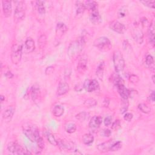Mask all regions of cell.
<instances>
[{"label":"cell","mask_w":155,"mask_h":155,"mask_svg":"<svg viewBox=\"0 0 155 155\" xmlns=\"http://www.w3.org/2000/svg\"><path fill=\"white\" fill-rule=\"evenodd\" d=\"M36 6L38 13L41 15H44L46 13V8L44 2L42 1H36Z\"/></svg>","instance_id":"obj_28"},{"label":"cell","mask_w":155,"mask_h":155,"mask_svg":"<svg viewBox=\"0 0 155 155\" xmlns=\"http://www.w3.org/2000/svg\"><path fill=\"white\" fill-rule=\"evenodd\" d=\"M127 14V9L125 7H122L118 12V16L119 18H122L125 17Z\"/></svg>","instance_id":"obj_38"},{"label":"cell","mask_w":155,"mask_h":155,"mask_svg":"<svg viewBox=\"0 0 155 155\" xmlns=\"http://www.w3.org/2000/svg\"><path fill=\"white\" fill-rule=\"evenodd\" d=\"M90 20L94 25L100 24L102 22V18L98 11V8L90 11Z\"/></svg>","instance_id":"obj_11"},{"label":"cell","mask_w":155,"mask_h":155,"mask_svg":"<svg viewBox=\"0 0 155 155\" xmlns=\"http://www.w3.org/2000/svg\"><path fill=\"white\" fill-rule=\"evenodd\" d=\"M65 130L68 133H73L76 130V126L73 123H68L65 125Z\"/></svg>","instance_id":"obj_34"},{"label":"cell","mask_w":155,"mask_h":155,"mask_svg":"<svg viewBox=\"0 0 155 155\" xmlns=\"http://www.w3.org/2000/svg\"><path fill=\"white\" fill-rule=\"evenodd\" d=\"M87 69V57L85 55L82 56L78 63L77 70L80 73L84 74Z\"/></svg>","instance_id":"obj_10"},{"label":"cell","mask_w":155,"mask_h":155,"mask_svg":"<svg viewBox=\"0 0 155 155\" xmlns=\"http://www.w3.org/2000/svg\"><path fill=\"white\" fill-rule=\"evenodd\" d=\"M113 82L116 87L124 84V80L119 75H115L113 77Z\"/></svg>","instance_id":"obj_33"},{"label":"cell","mask_w":155,"mask_h":155,"mask_svg":"<svg viewBox=\"0 0 155 155\" xmlns=\"http://www.w3.org/2000/svg\"><path fill=\"white\" fill-rule=\"evenodd\" d=\"M105 64L104 62H102L100 63L99 66L97 68V70L96 72V74L98 78L100 80H102L103 76H104V70Z\"/></svg>","instance_id":"obj_27"},{"label":"cell","mask_w":155,"mask_h":155,"mask_svg":"<svg viewBox=\"0 0 155 155\" xmlns=\"http://www.w3.org/2000/svg\"><path fill=\"white\" fill-rule=\"evenodd\" d=\"M138 108L142 111V112L144 113H149L151 112V108L149 107L147 104H144V103H142V104H140L138 105Z\"/></svg>","instance_id":"obj_35"},{"label":"cell","mask_w":155,"mask_h":155,"mask_svg":"<svg viewBox=\"0 0 155 155\" xmlns=\"http://www.w3.org/2000/svg\"><path fill=\"white\" fill-rule=\"evenodd\" d=\"M113 142H114L112 140H109L107 142L100 144L98 145V149L102 153H106L108 151H110V147Z\"/></svg>","instance_id":"obj_20"},{"label":"cell","mask_w":155,"mask_h":155,"mask_svg":"<svg viewBox=\"0 0 155 155\" xmlns=\"http://www.w3.org/2000/svg\"><path fill=\"white\" fill-rule=\"evenodd\" d=\"M128 106V101H127V100H125V102H124L123 103V106L121 107V108H120V113H123V114L125 113L126 111H127Z\"/></svg>","instance_id":"obj_44"},{"label":"cell","mask_w":155,"mask_h":155,"mask_svg":"<svg viewBox=\"0 0 155 155\" xmlns=\"http://www.w3.org/2000/svg\"><path fill=\"white\" fill-rule=\"evenodd\" d=\"M120 122L119 119H117L112 124L111 128H112L113 130H118L120 128Z\"/></svg>","instance_id":"obj_43"},{"label":"cell","mask_w":155,"mask_h":155,"mask_svg":"<svg viewBox=\"0 0 155 155\" xmlns=\"http://www.w3.org/2000/svg\"><path fill=\"white\" fill-rule=\"evenodd\" d=\"M25 51L26 53H31L34 51L35 49V42L31 38H29L26 39L24 44Z\"/></svg>","instance_id":"obj_19"},{"label":"cell","mask_w":155,"mask_h":155,"mask_svg":"<svg viewBox=\"0 0 155 155\" xmlns=\"http://www.w3.org/2000/svg\"><path fill=\"white\" fill-rule=\"evenodd\" d=\"M141 3H142L145 6H147L150 8H154L155 1H141Z\"/></svg>","instance_id":"obj_42"},{"label":"cell","mask_w":155,"mask_h":155,"mask_svg":"<svg viewBox=\"0 0 155 155\" xmlns=\"http://www.w3.org/2000/svg\"><path fill=\"white\" fill-rule=\"evenodd\" d=\"M122 147V142L120 141H117L116 142H113L111 145L110 149V151H116L119 150Z\"/></svg>","instance_id":"obj_36"},{"label":"cell","mask_w":155,"mask_h":155,"mask_svg":"<svg viewBox=\"0 0 155 155\" xmlns=\"http://www.w3.org/2000/svg\"><path fill=\"white\" fill-rule=\"evenodd\" d=\"M110 27L111 30L120 34H123L126 31V27L125 25L118 21H113L111 22L110 24Z\"/></svg>","instance_id":"obj_9"},{"label":"cell","mask_w":155,"mask_h":155,"mask_svg":"<svg viewBox=\"0 0 155 155\" xmlns=\"http://www.w3.org/2000/svg\"><path fill=\"white\" fill-rule=\"evenodd\" d=\"M114 67L116 72H122L125 67V61L123 54L119 50L114 51L113 55Z\"/></svg>","instance_id":"obj_3"},{"label":"cell","mask_w":155,"mask_h":155,"mask_svg":"<svg viewBox=\"0 0 155 155\" xmlns=\"http://www.w3.org/2000/svg\"><path fill=\"white\" fill-rule=\"evenodd\" d=\"M133 114L132 113H127L125 114L124 116V118L125 120H127V121H130V120L132 119L133 118Z\"/></svg>","instance_id":"obj_48"},{"label":"cell","mask_w":155,"mask_h":155,"mask_svg":"<svg viewBox=\"0 0 155 155\" xmlns=\"http://www.w3.org/2000/svg\"><path fill=\"white\" fill-rule=\"evenodd\" d=\"M67 27L66 26V25L64 23H58L56 27V35L61 37L64 35V33L67 31Z\"/></svg>","instance_id":"obj_22"},{"label":"cell","mask_w":155,"mask_h":155,"mask_svg":"<svg viewBox=\"0 0 155 155\" xmlns=\"http://www.w3.org/2000/svg\"><path fill=\"white\" fill-rule=\"evenodd\" d=\"M86 9L85 4L82 1H76V11L77 15L82 14L85 10Z\"/></svg>","instance_id":"obj_25"},{"label":"cell","mask_w":155,"mask_h":155,"mask_svg":"<svg viewBox=\"0 0 155 155\" xmlns=\"http://www.w3.org/2000/svg\"><path fill=\"white\" fill-rule=\"evenodd\" d=\"M64 111V109L62 106L56 105L53 109V115L56 117H60L63 115Z\"/></svg>","instance_id":"obj_24"},{"label":"cell","mask_w":155,"mask_h":155,"mask_svg":"<svg viewBox=\"0 0 155 155\" xmlns=\"http://www.w3.org/2000/svg\"><path fill=\"white\" fill-rule=\"evenodd\" d=\"M104 124L106 126H109L111 124V123H112V117L109 116H107V118H105L104 119Z\"/></svg>","instance_id":"obj_46"},{"label":"cell","mask_w":155,"mask_h":155,"mask_svg":"<svg viewBox=\"0 0 155 155\" xmlns=\"http://www.w3.org/2000/svg\"><path fill=\"white\" fill-rule=\"evenodd\" d=\"M128 79H129V81H130V82L133 83V84H136L137 82H138L140 81L139 77L137 76V75H133V74L130 75V76H129Z\"/></svg>","instance_id":"obj_41"},{"label":"cell","mask_w":155,"mask_h":155,"mask_svg":"<svg viewBox=\"0 0 155 155\" xmlns=\"http://www.w3.org/2000/svg\"><path fill=\"white\" fill-rule=\"evenodd\" d=\"M97 105V101L93 98H89L86 99L84 102V106L86 107L91 108Z\"/></svg>","instance_id":"obj_30"},{"label":"cell","mask_w":155,"mask_h":155,"mask_svg":"<svg viewBox=\"0 0 155 155\" xmlns=\"http://www.w3.org/2000/svg\"><path fill=\"white\" fill-rule=\"evenodd\" d=\"M38 46L40 49H43L47 44V37L45 35H41L38 38Z\"/></svg>","instance_id":"obj_32"},{"label":"cell","mask_w":155,"mask_h":155,"mask_svg":"<svg viewBox=\"0 0 155 155\" xmlns=\"http://www.w3.org/2000/svg\"><path fill=\"white\" fill-rule=\"evenodd\" d=\"M83 87L87 92H92L99 89V85L96 80H87L84 82Z\"/></svg>","instance_id":"obj_8"},{"label":"cell","mask_w":155,"mask_h":155,"mask_svg":"<svg viewBox=\"0 0 155 155\" xmlns=\"http://www.w3.org/2000/svg\"><path fill=\"white\" fill-rule=\"evenodd\" d=\"M152 80H153V83H154V75H153V76H152Z\"/></svg>","instance_id":"obj_53"},{"label":"cell","mask_w":155,"mask_h":155,"mask_svg":"<svg viewBox=\"0 0 155 155\" xmlns=\"http://www.w3.org/2000/svg\"><path fill=\"white\" fill-rule=\"evenodd\" d=\"M36 142H37V145H38V147L40 150H42L44 147V142L43 141L42 137H41L40 136L38 137Z\"/></svg>","instance_id":"obj_40"},{"label":"cell","mask_w":155,"mask_h":155,"mask_svg":"<svg viewBox=\"0 0 155 155\" xmlns=\"http://www.w3.org/2000/svg\"><path fill=\"white\" fill-rule=\"evenodd\" d=\"M0 98H1V101L3 102L4 101V100L5 99V97L3 95H1V97Z\"/></svg>","instance_id":"obj_52"},{"label":"cell","mask_w":155,"mask_h":155,"mask_svg":"<svg viewBox=\"0 0 155 155\" xmlns=\"http://www.w3.org/2000/svg\"><path fill=\"white\" fill-rule=\"evenodd\" d=\"M3 5V11L5 17H9L11 15L12 7V2L8 0H4L2 1Z\"/></svg>","instance_id":"obj_14"},{"label":"cell","mask_w":155,"mask_h":155,"mask_svg":"<svg viewBox=\"0 0 155 155\" xmlns=\"http://www.w3.org/2000/svg\"><path fill=\"white\" fill-rule=\"evenodd\" d=\"M102 119L101 116H94L90 120L89 123V128L91 130H95L99 128L101 124H102Z\"/></svg>","instance_id":"obj_12"},{"label":"cell","mask_w":155,"mask_h":155,"mask_svg":"<svg viewBox=\"0 0 155 155\" xmlns=\"http://www.w3.org/2000/svg\"><path fill=\"white\" fill-rule=\"evenodd\" d=\"M94 46L102 51H107L111 48V43L110 39L105 37H99L94 41Z\"/></svg>","instance_id":"obj_4"},{"label":"cell","mask_w":155,"mask_h":155,"mask_svg":"<svg viewBox=\"0 0 155 155\" xmlns=\"http://www.w3.org/2000/svg\"><path fill=\"white\" fill-rule=\"evenodd\" d=\"M82 141L83 143L85 145H90L94 141V137L93 136L90 134V133H87L83 135L82 137Z\"/></svg>","instance_id":"obj_26"},{"label":"cell","mask_w":155,"mask_h":155,"mask_svg":"<svg viewBox=\"0 0 155 155\" xmlns=\"http://www.w3.org/2000/svg\"><path fill=\"white\" fill-rule=\"evenodd\" d=\"M31 97L34 102H38L41 97V91L39 85L35 84L31 88Z\"/></svg>","instance_id":"obj_15"},{"label":"cell","mask_w":155,"mask_h":155,"mask_svg":"<svg viewBox=\"0 0 155 155\" xmlns=\"http://www.w3.org/2000/svg\"><path fill=\"white\" fill-rule=\"evenodd\" d=\"M133 37L135 40L139 44H142L144 40L142 32L138 28H136L133 32Z\"/></svg>","instance_id":"obj_21"},{"label":"cell","mask_w":155,"mask_h":155,"mask_svg":"<svg viewBox=\"0 0 155 155\" xmlns=\"http://www.w3.org/2000/svg\"><path fill=\"white\" fill-rule=\"evenodd\" d=\"M54 67H51V66H50V67H47L46 70H45V73L47 75H51V73H54Z\"/></svg>","instance_id":"obj_47"},{"label":"cell","mask_w":155,"mask_h":155,"mask_svg":"<svg viewBox=\"0 0 155 155\" xmlns=\"http://www.w3.org/2000/svg\"><path fill=\"white\" fill-rule=\"evenodd\" d=\"M23 54V46L20 43L14 44L12 47L11 60L13 64H18L21 60Z\"/></svg>","instance_id":"obj_5"},{"label":"cell","mask_w":155,"mask_h":155,"mask_svg":"<svg viewBox=\"0 0 155 155\" xmlns=\"http://www.w3.org/2000/svg\"><path fill=\"white\" fill-rule=\"evenodd\" d=\"M149 37L150 44L154 46V23L153 21L149 26Z\"/></svg>","instance_id":"obj_23"},{"label":"cell","mask_w":155,"mask_h":155,"mask_svg":"<svg viewBox=\"0 0 155 155\" xmlns=\"http://www.w3.org/2000/svg\"><path fill=\"white\" fill-rule=\"evenodd\" d=\"M46 136L47 137L48 141L51 145H53L54 146H56L58 145V141H56V140L55 139V137L54 136V135H52L51 133H50L49 132H47L46 133Z\"/></svg>","instance_id":"obj_31"},{"label":"cell","mask_w":155,"mask_h":155,"mask_svg":"<svg viewBox=\"0 0 155 155\" xmlns=\"http://www.w3.org/2000/svg\"><path fill=\"white\" fill-rule=\"evenodd\" d=\"M101 135L104 137H109L111 135V131L108 129H103L101 132Z\"/></svg>","instance_id":"obj_45"},{"label":"cell","mask_w":155,"mask_h":155,"mask_svg":"<svg viewBox=\"0 0 155 155\" xmlns=\"http://www.w3.org/2000/svg\"><path fill=\"white\" fill-rule=\"evenodd\" d=\"M117 89L119 95L123 100H127L128 98L130 97V90H128L125 87L124 84L118 86V87H117Z\"/></svg>","instance_id":"obj_17"},{"label":"cell","mask_w":155,"mask_h":155,"mask_svg":"<svg viewBox=\"0 0 155 155\" xmlns=\"http://www.w3.org/2000/svg\"><path fill=\"white\" fill-rule=\"evenodd\" d=\"M15 109L13 107L11 106L7 108L3 113V118L6 122H9L11 120L15 113Z\"/></svg>","instance_id":"obj_16"},{"label":"cell","mask_w":155,"mask_h":155,"mask_svg":"<svg viewBox=\"0 0 155 155\" xmlns=\"http://www.w3.org/2000/svg\"><path fill=\"white\" fill-rule=\"evenodd\" d=\"M85 8L89 10V11L97 9L98 8V3L94 1H87L85 3Z\"/></svg>","instance_id":"obj_29"},{"label":"cell","mask_w":155,"mask_h":155,"mask_svg":"<svg viewBox=\"0 0 155 155\" xmlns=\"http://www.w3.org/2000/svg\"><path fill=\"white\" fill-rule=\"evenodd\" d=\"M145 63H146V64H147V66H149L150 67H151V66H154L153 57L150 55H147V56H146V58H145Z\"/></svg>","instance_id":"obj_39"},{"label":"cell","mask_w":155,"mask_h":155,"mask_svg":"<svg viewBox=\"0 0 155 155\" xmlns=\"http://www.w3.org/2000/svg\"><path fill=\"white\" fill-rule=\"evenodd\" d=\"M76 118L77 119L80 120H82V121H84V120L89 119V114L88 113L85 112V111H82V112L78 114L76 116Z\"/></svg>","instance_id":"obj_37"},{"label":"cell","mask_w":155,"mask_h":155,"mask_svg":"<svg viewBox=\"0 0 155 155\" xmlns=\"http://www.w3.org/2000/svg\"><path fill=\"white\" fill-rule=\"evenodd\" d=\"M149 99L153 102L154 101V92H152V93L150 94V95L149 97Z\"/></svg>","instance_id":"obj_51"},{"label":"cell","mask_w":155,"mask_h":155,"mask_svg":"<svg viewBox=\"0 0 155 155\" xmlns=\"http://www.w3.org/2000/svg\"><path fill=\"white\" fill-rule=\"evenodd\" d=\"M7 150H8V151L14 154H30V152L25 150L20 145L13 142H12L8 144Z\"/></svg>","instance_id":"obj_7"},{"label":"cell","mask_w":155,"mask_h":155,"mask_svg":"<svg viewBox=\"0 0 155 155\" xmlns=\"http://www.w3.org/2000/svg\"><path fill=\"white\" fill-rule=\"evenodd\" d=\"M24 3L23 1H18L14 12V21L19 23L23 20L25 17Z\"/></svg>","instance_id":"obj_6"},{"label":"cell","mask_w":155,"mask_h":155,"mask_svg":"<svg viewBox=\"0 0 155 155\" xmlns=\"http://www.w3.org/2000/svg\"><path fill=\"white\" fill-rule=\"evenodd\" d=\"M61 150H71L74 148V144L72 141L67 140H59L58 145Z\"/></svg>","instance_id":"obj_13"},{"label":"cell","mask_w":155,"mask_h":155,"mask_svg":"<svg viewBox=\"0 0 155 155\" xmlns=\"http://www.w3.org/2000/svg\"><path fill=\"white\" fill-rule=\"evenodd\" d=\"M23 130L25 136L32 142H36L40 136L38 128L31 123H25L23 126Z\"/></svg>","instance_id":"obj_1"},{"label":"cell","mask_w":155,"mask_h":155,"mask_svg":"<svg viewBox=\"0 0 155 155\" xmlns=\"http://www.w3.org/2000/svg\"><path fill=\"white\" fill-rule=\"evenodd\" d=\"M68 91H69V85L67 82H61L59 84L57 90V94L59 96L64 95Z\"/></svg>","instance_id":"obj_18"},{"label":"cell","mask_w":155,"mask_h":155,"mask_svg":"<svg viewBox=\"0 0 155 155\" xmlns=\"http://www.w3.org/2000/svg\"><path fill=\"white\" fill-rule=\"evenodd\" d=\"M5 76H6L7 78H12L13 77V73H12L11 71H8V72H7L6 73V74H5Z\"/></svg>","instance_id":"obj_50"},{"label":"cell","mask_w":155,"mask_h":155,"mask_svg":"<svg viewBox=\"0 0 155 155\" xmlns=\"http://www.w3.org/2000/svg\"><path fill=\"white\" fill-rule=\"evenodd\" d=\"M85 44V41L84 37H81L78 40L72 42L68 49V55L70 58L73 57L78 54L80 53L83 50Z\"/></svg>","instance_id":"obj_2"},{"label":"cell","mask_w":155,"mask_h":155,"mask_svg":"<svg viewBox=\"0 0 155 155\" xmlns=\"http://www.w3.org/2000/svg\"><path fill=\"white\" fill-rule=\"evenodd\" d=\"M109 99L108 98H106L105 100L104 101V102H103L102 103V106H104V107H108V104H109Z\"/></svg>","instance_id":"obj_49"}]
</instances>
